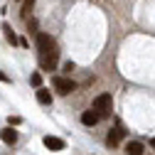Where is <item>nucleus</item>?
Listing matches in <instances>:
<instances>
[{
    "mask_svg": "<svg viewBox=\"0 0 155 155\" xmlns=\"http://www.w3.org/2000/svg\"><path fill=\"white\" fill-rule=\"evenodd\" d=\"M99 118H101V116L96 113V111H91V108H89V111L81 116V123H84V126H96V123H99Z\"/></svg>",
    "mask_w": 155,
    "mask_h": 155,
    "instance_id": "obj_8",
    "label": "nucleus"
},
{
    "mask_svg": "<svg viewBox=\"0 0 155 155\" xmlns=\"http://www.w3.org/2000/svg\"><path fill=\"white\" fill-rule=\"evenodd\" d=\"M3 32H5V37H8V42H12V45H17V37H15V32H12V27L5 22L3 25Z\"/></svg>",
    "mask_w": 155,
    "mask_h": 155,
    "instance_id": "obj_10",
    "label": "nucleus"
},
{
    "mask_svg": "<svg viewBox=\"0 0 155 155\" xmlns=\"http://www.w3.org/2000/svg\"><path fill=\"white\" fill-rule=\"evenodd\" d=\"M8 123H10V128H12V126H20V123H22V118H20V116H10Z\"/></svg>",
    "mask_w": 155,
    "mask_h": 155,
    "instance_id": "obj_13",
    "label": "nucleus"
},
{
    "mask_svg": "<svg viewBox=\"0 0 155 155\" xmlns=\"http://www.w3.org/2000/svg\"><path fill=\"white\" fill-rule=\"evenodd\" d=\"M52 84H54V89H57V91L64 94V96H67V94H71V91L76 89V84H74L71 79H67V76H54V81H52Z\"/></svg>",
    "mask_w": 155,
    "mask_h": 155,
    "instance_id": "obj_3",
    "label": "nucleus"
},
{
    "mask_svg": "<svg viewBox=\"0 0 155 155\" xmlns=\"http://www.w3.org/2000/svg\"><path fill=\"white\" fill-rule=\"evenodd\" d=\"M45 145L49 148V150H64V140L62 138H54V135H45Z\"/></svg>",
    "mask_w": 155,
    "mask_h": 155,
    "instance_id": "obj_5",
    "label": "nucleus"
},
{
    "mask_svg": "<svg viewBox=\"0 0 155 155\" xmlns=\"http://www.w3.org/2000/svg\"><path fill=\"white\" fill-rule=\"evenodd\" d=\"M37 52H40V67L52 71L57 67V59H59V52H57V42L49 35L37 32Z\"/></svg>",
    "mask_w": 155,
    "mask_h": 155,
    "instance_id": "obj_1",
    "label": "nucleus"
},
{
    "mask_svg": "<svg viewBox=\"0 0 155 155\" xmlns=\"http://www.w3.org/2000/svg\"><path fill=\"white\" fill-rule=\"evenodd\" d=\"M153 145H155V138H153Z\"/></svg>",
    "mask_w": 155,
    "mask_h": 155,
    "instance_id": "obj_14",
    "label": "nucleus"
},
{
    "mask_svg": "<svg viewBox=\"0 0 155 155\" xmlns=\"http://www.w3.org/2000/svg\"><path fill=\"white\" fill-rule=\"evenodd\" d=\"M32 8H35V0H25V3H22V17H30Z\"/></svg>",
    "mask_w": 155,
    "mask_h": 155,
    "instance_id": "obj_11",
    "label": "nucleus"
},
{
    "mask_svg": "<svg viewBox=\"0 0 155 155\" xmlns=\"http://www.w3.org/2000/svg\"><path fill=\"white\" fill-rule=\"evenodd\" d=\"M37 101H40L42 106H49V104H52V94H49L47 89L40 86V89H37Z\"/></svg>",
    "mask_w": 155,
    "mask_h": 155,
    "instance_id": "obj_9",
    "label": "nucleus"
},
{
    "mask_svg": "<svg viewBox=\"0 0 155 155\" xmlns=\"http://www.w3.org/2000/svg\"><path fill=\"white\" fill-rule=\"evenodd\" d=\"M121 138H123V130H121V128H113V130H108V135H106V143L113 148V145L121 143Z\"/></svg>",
    "mask_w": 155,
    "mask_h": 155,
    "instance_id": "obj_6",
    "label": "nucleus"
},
{
    "mask_svg": "<svg viewBox=\"0 0 155 155\" xmlns=\"http://www.w3.org/2000/svg\"><path fill=\"white\" fill-rule=\"evenodd\" d=\"M111 108H113V99H111V94H101V96H96L94 99V106L91 111H96L104 118V116H111Z\"/></svg>",
    "mask_w": 155,
    "mask_h": 155,
    "instance_id": "obj_2",
    "label": "nucleus"
},
{
    "mask_svg": "<svg viewBox=\"0 0 155 155\" xmlns=\"http://www.w3.org/2000/svg\"><path fill=\"white\" fill-rule=\"evenodd\" d=\"M126 155H143V143L140 140H128L126 143Z\"/></svg>",
    "mask_w": 155,
    "mask_h": 155,
    "instance_id": "obj_7",
    "label": "nucleus"
},
{
    "mask_svg": "<svg viewBox=\"0 0 155 155\" xmlns=\"http://www.w3.org/2000/svg\"><path fill=\"white\" fill-rule=\"evenodd\" d=\"M30 84H32V86H40V84H42V74H37V71H35V74L30 76Z\"/></svg>",
    "mask_w": 155,
    "mask_h": 155,
    "instance_id": "obj_12",
    "label": "nucleus"
},
{
    "mask_svg": "<svg viewBox=\"0 0 155 155\" xmlns=\"http://www.w3.org/2000/svg\"><path fill=\"white\" fill-rule=\"evenodd\" d=\"M0 140L8 143V145H15V143H17V130H12V128H3V130H0Z\"/></svg>",
    "mask_w": 155,
    "mask_h": 155,
    "instance_id": "obj_4",
    "label": "nucleus"
}]
</instances>
